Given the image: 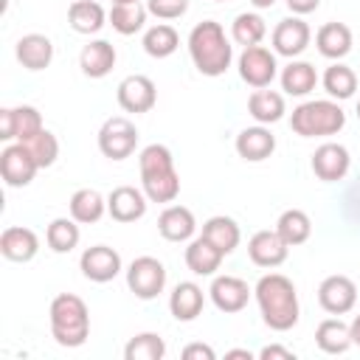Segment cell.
<instances>
[{
    "label": "cell",
    "mask_w": 360,
    "mask_h": 360,
    "mask_svg": "<svg viewBox=\"0 0 360 360\" xmlns=\"http://www.w3.org/2000/svg\"><path fill=\"white\" fill-rule=\"evenodd\" d=\"M253 295H256L264 326H270L273 332H287L298 323V315H301L298 292L287 276H281V273L262 276L253 287Z\"/></svg>",
    "instance_id": "6da1fadb"
},
{
    "label": "cell",
    "mask_w": 360,
    "mask_h": 360,
    "mask_svg": "<svg viewBox=\"0 0 360 360\" xmlns=\"http://www.w3.org/2000/svg\"><path fill=\"white\" fill-rule=\"evenodd\" d=\"M188 56L202 76H222L233 62V45L225 28L214 20H202L188 34Z\"/></svg>",
    "instance_id": "7a4b0ae2"
},
{
    "label": "cell",
    "mask_w": 360,
    "mask_h": 360,
    "mask_svg": "<svg viewBox=\"0 0 360 360\" xmlns=\"http://www.w3.org/2000/svg\"><path fill=\"white\" fill-rule=\"evenodd\" d=\"M141 166V188L149 202H174L180 194V174L174 169V158L169 146L149 143L138 155Z\"/></svg>",
    "instance_id": "3957f363"
},
{
    "label": "cell",
    "mask_w": 360,
    "mask_h": 360,
    "mask_svg": "<svg viewBox=\"0 0 360 360\" xmlns=\"http://www.w3.org/2000/svg\"><path fill=\"white\" fill-rule=\"evenodd\" d=\"M51 335L59 346L76 349L90 335V312L87 304L73 292H59L51 301Z\"/></svg>",
    "instance_id": "277c9868"
},
{
    "label": "cell",
    "mask_w": 360,
    "mask_h": 360,
    "mask_svg": "<svg viewBox=\"0 0 360 360\" xmlns=\"http://www.w3.org/2000/svg\"><path fill=\"white\" fill-rule=\"evenodd\" d=\"M290 127L301 138L338 135L346 127V112L335 98H315V101H304L292 110Z\"/></svg>",
    "instance_id": "5b68a950"
},
{
    "label": "cell",
    "mask_w": 360,
    "mask_h": 360,
    "mask_svg": "<svg viewBox=\"0 0 360 360\" xmlns=\"http://www.w3.org/2000/svg\"><path fill=\"white\" fill-rule=\"evenodd\" d=\"M135 146H138V129H135V124L129 118L112 115V118H107L101 124V129H98V149H101L104 158L124 160V158H129L135 152Z\"/></svg>",
    "instance_id": "8992f818"
},
{
    "label": "cell",
    "mask_w": 360,
    "mask_h": 360,
    "mask_svg": "<svg viewBox=\"0 0 360 360\" xmlns=\"http://www.w3.org/2000/svg\"><path fill=\"white\" fill-rule=\"evenodd\" d=\"M127 287L135 292L141 301H152L163 292L166 287V267L155 256H138L127 267Z\"/></svg>",
    "instance_id": "52a82bcc"
},
{
    "label": "cell",
    "mask_w": 360,
    "mask_h": 360,
    "mask_svg": "<svg viewBox=\"0 0 360 360\" xmlns=\"http://www.w3.org/2000/svg\"><path fill=\"white\" fill-rule=\"evenodd\" d=\"M239 79L253 87V90H262V87H270L276 73H278V65H276V51H267L264 45H250L239 53Z\"/></svg>",
    "instance_id": "ba28073f"
},
{
    "label": "cell",
    "mask_w": 360,
    "mask_h": 360,
    "mask_svg": "<svg viewBox=\"0 0 360 360\" xmlns=\"http://www.w3.org/2000/svg\"><path fill=\"white\" fill-rule=\"evenodd\" d=\"M37 172H39V166H37V160L28 152L25 143L11 141V143L3 146V152H0V174L6 180V186L22 188V186H28L34 180Z\"/></svg>",
    "instance_id": "9c48e42d"
},
{
    "label": "cell",
    "mask_w": 360,
    "mask_h": 360,
    "mask_svg": "<svg viewBox=\"0 0 360 360\" xmlns=\"http://www.w3.org/2000/svg\"><path fill=\"white\" fill-rule=\"evenodd\" d=\"M39 129H45V127H42V115L37 107L20 104V107H3L0 110V141H6V143L28 141Z\"/></svg>",
    "instance_id": "30bf717a"
},
{
    "label": "cell",
    "mask_w": 360,
    "mask_h": 360,
    "mask_svg": "<svg viewBox=\"0 0 360 360\" xmlns=\"http://www.w3.org/2000/svg\"><path fill=\"white\" fill-rule=\"evenodd\" d=\"M115 98H118V107L124 112H149L155 104H158V87L149 76L143 73H132L127 79H121L118 90H115Z\"/></svg>",
    "instance_id": "8fae6325"
},
{
    "label": "cell",
    "mask_w": 360,
    "mask_h": 360,
    "mask_svg": "<svg viewBox=\"0 0 360 360\" xmlns=\"http://www.w3.org/2000/svg\"><path fill=\"white\" fill-rule=\"evenodd\" d=\"M318 304L329 315H346L357 304V284L349 276H326L318 287Z\"/></svg>",
    "instance_id": "7c38bea8"
},
{
    "label": "cell",
    "mask_w": 360,
    "mask_h": 360,
    "mask_svg": "<svg viewBox=\"0 0 360 360\" xmlns=\"http://www.w3.org/2000/svg\"><path fill=\"white\" fill-rule=\"evenodd\" d=\"M309 39H312V31H309V25H307L298 14H295V17H284V20L273 28V34H270L273 51H276L278 56H287V59L301 56V53L307 51Z\"/></svg>",
    "instance_id": "4fadbf2b"
},
{
    "label": "cell",
    "mask_w": 360,
    "mask_h": 360,
    "mask_svg": "<svg viewBox=\"0 0 360 360\" xmlns=\"http://www.w3.org/2000/svg\"><path fill=\"white\" fill-rule=\"evenodd\" d=\"M352 169V155L343 143H335V141H326L321 143L315 152H312V172L318 180L323 183H335V180H343Z\"/></svg>",
    "instance_id": "5bb4252c"
},
{
    "label": "cell",
    "mask_w": 360,
    "mask_h": 360,
    "mask_svg": "<svg viewBox=\"0 0 360 360\" xmlns=\"http://www.w3.org/2000/svg\"><path fill=\"white\" fill-rule=\"evenodd\" d=\"M79 270H82L84 278H90L96 284H107L121 273V256L110 245H93L82 253Z\"/></svg>",
    "instance_id": "9a60e30c"
},
{
    "label": "cell",
    "mask_w": 360,
    "mask_h": 360,
    "mask_svg": "<svg viewBox=\"0 0 360 360\" xmlns=\"http://www.w3.org/2000/svg\"><path fill=\"white\" fill-rule=\"evenodd\" d=\"M250 292L253 290L239 276H214L208 287V295L219 312H242L250 301Z\"/></svg>",
    "instance_id": "2e32d148"
},
{
    "label": "cell",
    "mask_w": 360,
    "mask_h": 360,
    "mask_svg": "<svg viewBox=\"0 0 360 360\" xmlns=\"http://www.w3.org/2000/svg\"><path fill=\"white\" fill-rule=\"evenodd\" d=\"M287 253H290V245L278 236V231H256L248 242V256L256 267H278L287 262Z\"/></svg>",
    "instance_id": "e0dca14e"
},
{
    "label": "cell",
    "mask_w": 360,
    "mask_h": 360,
    "mask_svg": "<svg viewBox=\"0 0 360 360\" xmlns=\"http://www.w3.org/2000/svg\"><path fill=\"white\" fill-rule=\"evenodd\" d=\"M146 202L149 197L143 194V188H135V186H118L107 194V214L115 219V222H135L146 214Z\"/></svg>",
    "instance_id": "ac0fdd59"
},
{
    "label": "cell",
    "mask_w": 360,
    "mask_h": 360,
    "mask_svg": "<svg viewBox=\"0 0 360 360\" xmlns=\"http://www.w3.org/2000/svg\"><path fill=\"white\" fill-rule=\"evenodd\" d=\"M236 155L248 163H259V160H267L273 152H276V135L264 127V124H256V127H245L239 135H236Z\"/></svg>",
    "instance_id": "d6986e66"
},
{
    "label": "cell",
    "mask_w": 360,
    "mask_h": 360,
    "mask_svg": "<svg viewBox=\"0 0 360 360\" xmlns=\"http://www.w3.org/2000/svg\"><path fill=\"white\" fill-rule=\"evenodd\" d=\"M194 231H197V219L186 205H166L158 217V233L166 242H191Z\"/></svg>",
    "instance_id": "ffe728a7"
},
{
    "label": "cell",
    "mask_w": 360,
    "mask_h": 360,
    "mask_svg": "<svg viewBox=\"0 0 360 360\" xmlns=\"http://www.w3.org/2000/svg\"><path fill=\"white\" fill-rule=\"evenodd\" d=\"M0 253L8 262H31L39 253V236L31 228L22 225H11L0 233Z\"/></svg>",
    "instance_id": "44dd1931"
},
{
    "label": "cell",
    "mask_w": 360,
    "mask_h": 360,
    "mask_svg": "<svg viewBox=\"0 0 360 360\" xmlns=\"http://www.w3.org/2000/svg\"><path fill=\"white\" fill-rule=\"evenodd\" d=\"M14 53L25 70H45L53 62V42L45 34H25L17 39Z\"/></svg>",
    "instance_id": "7402d4cb"
},
{
    "label": "cell",
    "mask_w": 360,
    "mask_h": 360,
    "mask_svg": "<svg viewBox=\"0 0 360 360\" xmlns=\"http://www.w3.org/2000/svg\"><path fill=\"white\" fill-rule=\"evenodd\" d=\"M115 59L118 53L107 39H90L79 53V68L90 79H104L115 68Z\"/></svg>",
    "instance_id": "603a6c76"
},
{
    "label": "cell",
    "mask_w": 360,
    "mask_h": 360,
    "mask_svg": "<svg viewBox=\"0 0 360 360\" xmlns=\"http://www.w3.org/2000/svg\"><path fill=\"white\" fill-rule=\"evenodd\" d=\"M202 304H205V292H202V287L194 284V281H180V284L172 290V295H169V309H172V315H174L177 321H183V323L194 321V318L202 312Z\"/></svg>",
    "instance_id": "cb8c5ba5"
},
{
    "label": "cell",
    "mask_w": 360,
    "mask_h": 360,
    "mask_svg": "<svg viewBox=\"0 0 360 360\" xmlns=\"http://www.w3.org/2000/svg\"><path fill=\"white\" fill-rule=\"evenodd\" d=\"M315 45L321 56L340 62L352 51V28L346 22H323L315 34Z\"/></svg>",
    "instance_id": "d4e9b609"
},
{
    "label": "cell",
    "mask_w": 360,
    "mask_h": 360,
    "mask_svg": "<svg viewBox=\"0 0 360 360\" xmlns=\"http://www.w3.org/2000/svg\"><path fill=\"white\" fill-rule=\"evenodd\" d=\"M222 259H225V253L219 248H214L202 233L197 239H191L186 248V267L194 276H214L219 270Z\"/></svg>",
    "instance_id": "484cf974"
},
{
    "label": "cell",
    "mask_w": 360,
    "mask_h": 360,
    "mask_svg": "<svg viewBox=\"0 0 360 360\" xmlns=\"http://www.w3.org/2000/svg\"><path fill=\"white\" fill-rule=\"evenodd\" d=\"M248 112H250V118H253L256 124L270 127V124H276V121L284 118L287 104H284V96H281V93L262 87V90H253V93H250V98H248Z\"/></svg>",
    "instance_id": "4316f807"
},
{
    "label": "cell",
    "mask_w": 360,
    "mask_h": 360,
    "mask_svg": "<svg viewBox=\"0 0 360 360\" xmlns=\"http://www.w3.org/2000/svg\"><path fill=\"white\" fill-rule=\"evenodd\" d=\"M107 22V11L96 0H73L68 6V25L76 34H98Z\"/></svg>",
    "instance_id": "83f0119b"
},
{
    "label": "cell",
    "mask_w": 360,
    "mask_h": 360,
    "mask_svg": "<svg viewBox=\"0 0 360 360\" xmlns=\"http://www.w3.org/2000/svg\"><path fill=\"white\" fill-rule=\"evenodd\" d=\"M202 236H205L214 248H219V250L228 256V253H233V250L239 248L242 231H239L236 219H231V217H225V214H217V217H211V219L202 222Z\"/></svg>",
    "instance_id": "f1b7e54d"
},
{
    "label": "cell",
    "mask_w": 360,
    "mask_h": 360,
    "mask_svg": "<svg viewBox=\"0 0 360 360\" xmlns=\"http://www.w3.org/2000/svg\"><path fill=\"white\" fill-rule=\"evenodd\" d=\"M315 343H318V349L326 352V354H343V352H349V346H354V343H352L349 323H343L340 315H338V318H323V321L318 323V329H315Z\"/></svg>",
    "instance_id": "f546056e"
},
{
    "label": "cell",
    "mask_w": 360,
    "mask_h": 360,
    "mask_svg": "<svg viewBox=\"0 0 360 360\" xmlns=\"http://www.w3.org/2000/svg\"><path fill=\"white\" fill-rule=\"evenodd\" d=\"M68 211L70 217L79 222V225H93L104 217L107 211V200L96 191V188H76L70 202H68Z\"/></svg>",
    "instance_id": "4dcf8cb0"
},
{
    "label": "cell",
    "mask_w": 360,
    "mask_h": 360,
    "mask_svg": "<svg viewBox=\"0 0 360 360\" xmlns=\"http://www.w3.org/2000/svg\"><path fill=\"white\" fill-rule=\"evenodd\" d=\"M281 90L287 93V96H309L312 90H315V84H318V73H315V68L309 65V62H304V59H292L284 70H281Z\"/></svg>",
    "instance_id": "1f68e13d"
},
{
    "label": "cell",
    "mask_w": 360,
    "mask_h": 360,
    "mask_svg": "<svg viewBox=\"0 0 360 360\" xmlns=\"http://www.w3.org/2000/svg\"><path fill=\"white\" fill-rule=\"evenodd\" d=\"M146 14H149V8L143 3H138V0H132V3H115L110 8L107 20L121 37H132L146 25Z\"/></svg>",
    "instance_id": "d6a6232c"
},
{
    "label": "cell",
    "mask_w": 360,
    "mask_h": 360,
    "mask_svg": "<svg viewBox=\"0 0 360 360\" xmlns=\"http://www.w3.org/2000/svg\"><path fill=\"white\" fill-rule=\"evenodd\" d=\"M321 84H323V90H326L329 98L346 101V98H352L354 90H357V76H354V70H352L349 65L335 62V65H329V68L323 70Z\"/></svg>",
    "instance_id": "836d02e7"
},
{
    "label": "cell",
    "mask_w": 360,
    "mask_h": 360,
    "mask_svg": "<svg viewBox=\"0 0 360 360\" xmlns=\"http://www.w3.org/2000/svg\"><path fill=\"white\" fill-rule=\"evenodd\" d=\"M276 231H278V236H281L290 248H295V245H304V242L309 239V233H312V219H309V214L301 211V208H287V211L278 217Z\"/></svg>",
    "instance_id": "e575fe53"
},
{
    "label": "cell",
    "mask_w": 360,
    "mask_h": 360,
    "mask_svg": "<svg viewBox=\"0 0 360 360\" xmlns=\"http://www.w3.org/2000/svg\"><path fill=\"white\" fill-rule=\"evenodd\" d=\"M267 37V22L253 14V11H242L233 17L231 22V39L242 48H250V45H262V39Z\"/></svg>",
    "instance_id": "d590c367"
},
{
    "label": "cell",
    "mask_w": 360,
    "mask_h": 360,
    "mask_svg": "<svg viewBox=\"0 0 360 360\" xmlns=\"http://www.w3.org/2000/svg\"><path fill=\"white\" fill-rule=\"evenodd\" d=\"M79 239H82V231L73 217H56L45 231V242L53 253H70L79 245Z\"/></svg>",
    "instance_id": "8d00e7d4"
},
{
    "label": "cell",
    "mask_w": 360,
    "mask_h": 360,
    "mask_svg": "<svg viewBox=\"0 0 360 360\" xmlns=\"http://www.w3.org/2000/svg\"><path fill=\"white\" fill-rule=\"evenodd\" d=\"M177 45H180V37H177V31H174L169 22H158V25L146 28V34H143V51H146L152 59H166V56H172V53L177 51Z\"/></svg>",
    "instance_id": "74e56055"
},
{
    "label": "cell",
    "mask_w": 360,
    "mask_h": 360,
    "mask_svg": "<svg viewBox=\"0 0 360 360\" xmlns=\"http://www.w3.org/2000/svg\"><path fill=\"white\" fill-rule=\"evenodd\" d=\"M166 343L158 332H141L124 346V360H163Z\"/></svg>",
    "instance_id": "f35d334b"
},
{
    "label": "cell",
    "mask_w": 360,
    "mask_h": 360,
    "mask_svg": "<svg viewBox=\"0 0 360 360\" xmlns=\"http://www.w3.org/2000/svg\"><path fill=\"white\" fill-rule=\"evenodd\" d=\"M20 143H25V146H28V152L34 155V160H37V166H39V169L53 166V163H56V158H59V141H56V135H53V132H48V129H39L34 138L20 141Z\"/></svg>",
    "instance_id": "ab89813d"
},
{
    "label": "cell",
    "mask_w": 360,
    "mask_h": 360,
    "mask_svg": "<svg viewBox=\"0 0 360 360\" xmlns=\"http://www.w3.org/2000/svg\"><path fill=\"white\" fill-rule=\"evenodd\" d=\"M146 8L158 20H177L188 11V0H146Z\"/></svg>",
    "instance_id": "60d3db41"
},
{
    "label": "cell",
    "mask_w": 360,
    "mask_h": 360,
    "mask_svg": "<svg viewBox=\"0 0 360 360\" xmlns=\"http://www.w3.org/2000/svg\"><path fill=\"white\" fill-rule=\"evenodd\" d=\"M217 352L208 346V343H188L183 349V360H214Z\"/></svg>",
    "instance_id": "b9f144b4"
},
{
    "label": "cell",
    "mask_w": 360,
    "mask_h": 360,
    "mask_svg": "<svg viewBox=\"0 0 360 360\" xmlns=\"http://www.w3.org/2000/svg\"><path fill=\"white\" fill-rule=\"evenodd\" d=\"M259 357H262V360H295V352H290L287 346L273 343V346H264V349L259 352Z\"/></svg>",
    "instance_id": "7bdbcfd3"
},
{
    "label": "cell",
    "mask_w": 360,
    "mask_h": 360,
    "mask_svg": "<svg viewBox=\"0 0 360 360\" xmlns=\"http://www.w3.org/2000/svg\"><path fill=\"white\" fill-rule=\"evenodd\" d=\"M284 3H287V8H290L292 14H298V17H304V14H309V11H315L321 0H284Z\"/></svg>",
    "instance_id": "ee69618b"
},
{
    "label": "cell",
    "mask_w": 360,
    "mask_h": 360,
    "mask_svg": "<svg viewBox=\"0 0 360 360\" xmlns=\"http://www.w3.org/2000/svg\"><path fill=\"white\" fill-rule=\"evenodd\" d=\"M225 357H228V360H236V357H242V360H253V354H250L248 349H231V352H225Z\"/></svg>",
    "instance_id": "f6af8a7d"
},
{
    "label": "cell",
    "mask_w": 360,
    "mask_h": 360,
    "mask_svg": "<svg viewBox=\"0 0 360 360\" xmlns=\"http://www.w3.org/2000/svg\"><path fill=\"white\" fill-rule=\"evenodd\" d=\"M349 332H352V343H354V346H360V315L349 323Z\"/></svg>",
    "instance_id": "bcb514c9"
},
{
    "label": "cell",
    "mask_w": 360,
    "mask_h": 360,
    "mask_svg": "<svg viewBox=\"0 0 360 360\" xmlns=\"http://www.w3.org/2000/svg\"><path fill=\"white\" fill-rule=\"evenodd\" d=\"M256 8H273L276 6V0H250Z\"/></svg>",
    "instance_id": "7dc6e473"
},
{
    "label": "cell",
    "mask_w": 360,
    "mask_h": 360,
    "mask_svg": "<svg viewBox=\"0 0 360 360\" xmlns=\"http://www.w3.org/2000/svg\"><path fill=\"white\" fill-rule=\"evenodd\" d=\"M115 3H132V0H112V6H115Z\"/></svg>",
    "instance_id": "c3c4849f"
},
{
    "label": "cell",
    "mask_w": 360,
    "mask_h": 360,
    "mask_svg": "<svg viewBox=\"0 0 360 360\" xmlns=\"http://www.w3.org/2000/svg\"><path fill=\"white\" fill-rule=\"evenodd\" d=\"M357 118H360V101H357Z\"/></svg>",
    "instance_id": "681fc988"
},
{
    "label": "cell",
    "mask_w": 360,
    "mask_h": 360,
    "mask_svg": "<svg viewBox=\"0 0 360 360\" xmlns=\"http://www.w3.org/2000/svg\"><path fill=\"white\" fill-rule=\"evenodd\" d=\"M217 3H225V0H217Z\"/></svg>",
    "instance_id": "f907efd6"
}]
</instances>
